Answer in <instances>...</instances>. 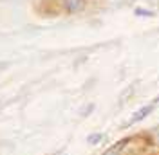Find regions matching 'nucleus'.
<instances>
[{"instance_id":"f257e3e1","label":"nucleus","mask_w":159,"mask_h":155,"mask_svg":"<svg viewBox=\"0 0 159 155\" xmlns=\"http://www.w3.org/2000/svg\"><path fill=\"white\" fill-rule=\"evenodd\" d=\"M157 101H159V97H157V99H154L150 105H147V107H143L141 110H138V112L132 116V119H130V121H129V123H127L125 126H130V125H134V123H138V121H141V119H145V117L148 116V114L152 112V110H154V108H156V103H157Z\"/></svg>"},{"instance_id":"f03ea898","label":"nucleus","mask_w":159,"mask_h":155,"mask_svg":"<svg viewBox=\"0 0 159 155\" xmlns=\"http://www.w3.org/2000/svg\"><path fill=\"white\" fill-rule=\"evenodd\" d=\"M83 2L85 0H61V4H63V7L69 11V13H76L83 7Z\"/></svg>"},{"instance_id":"7ed1b4c3","label":"nucleus","mask_w":159,"mask_h":155,"mask_svg":"<svg viewBox=\"0 0 159 155\" xmlns=\"http://www.w3.org/2000/svg\"><path fill=\"white\" fill-rule=\"evenodd\" d=\"M125 144H127V141H119V143H116V144L112 146V148H109V150H107V152H105L103 155H119L121 152H123Z\"/></svg>"},{"instance_id":"20e7f679","label":"nucleus","mask_w":159,"mask_h":155,"mask_svg":"<svg viewBox=\"0 0 159 155\" xmlns=\"http://www.w3.org/2000/svg\"><path fill=\"white\" fill-rule=\"evenodd\" d=\"M103 139H105L103 134H90L89 139H87V143H89V144H98V143H101Z\"/></svg>"},{"instance_id":"39448f33","label":"nucleus","mask_w":159,"mask_h":155,"mask_svg":"<svg viewBox=\"0 0 159 155\" xmlns=\"http://www.w3.org/2000/svg\"><path fill=\"white\" fill-rule=\"evenodd\" d=\"M136 15H141V16H154V11L150 9H143V7H138V9L134 11Z\"/></svg>"},{"instance_id":"423d86ee","label":"nucleus","mask_w":159,"mask_h":155,"mask_svg":"<svg viewBox=\"0 0 159 155\" xmlns=\"http://www.w3.org/2000/svg\"><path fill=\"white\" fill-rule=\"evenodd\" d=\"M152 141H154V144L159 146V126H156V128L152 130Z\"/></svg>"},{"instance_id":"0eeeda50","label":"nucleus","mask_w":159,"mask_h":155,"mask_svg":"<svg viewBox=\"0 0 159 155\" xmlns=\"http://www.w3.org/2000/svg\"><path fill=\"white\" fill-rule=\"evenodd\" d=\"M132 92H134V85L129 88V92H123V94H121V97H119V103H123V101H125V97H130V94H132Z\"/></svg>"},{"instance_id":"6e6552de","label":"nucleus","mask_w":159,"mask_h":155,"mask_svg":"<svg viewBox=\"0 0 159 155\" xmlns=\"http://www.w3.org/2000/svg\"><path fill=\"white\" fill-rule=\"evenodd\" d=\"M90 110H92V105H89V107L85 108V110H83V108H81V110H80V114H81V116L85 117V116H87V114H89V112H90Z\"/></svg>"}]
</instances>
